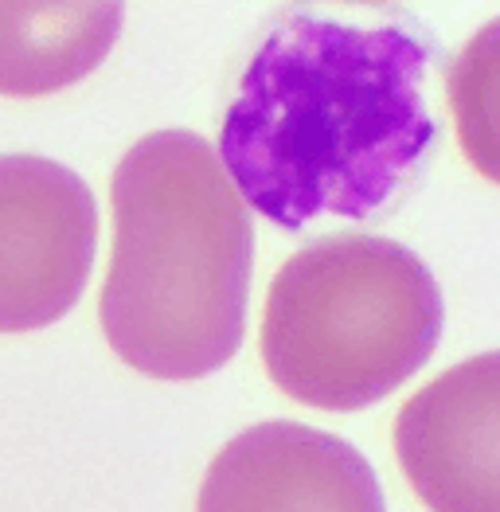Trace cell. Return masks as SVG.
I'll return each mask as SVG.
<instances>
[{
  "label": "cell",
  "instance_id": "5",
  "mask_svg": "<svg viewBox=\"0 0 500 512\" xmlns=\"http://www.w3.org/2000/svg\"><path fill=\"white\" fill-rule=\"evenodd\" d=\"M395 454L430 512H500V352L415 391L395 419Z\"/></svg>",
  "mask_w": 500,
  "mask_h": 512
},
{
  "label": "cell",
  "instance_id": "7",
  "mask_svg": "<svg viewBox=\"0 0 500 512\" xmlns=\"http://www.w3.org/2000/svg\"><path fill=\"white\" fill-rule=\"evenodd\" d=\"M122 24L125 0H0V94L43 98L83 83Z\"/></svg>",
  "mask_w": 500,
  "mask_h": 512
},
{
  "label": "cell",
  "instance_id": "1",
  "mask_svg": "<svg viewBox=\"0 0 500 512\" xmlns=\"http://www.w3.org/2000/svg\"><path fill=\"white\" fill-rule=\"evenodd\" d=\"M426 47L407 28H352L286 16L243 71L223 118L219 161L282 231L321 215L372 219L434 145L422 94Z\"/></svg>",
  "mask_w": 500,
  "mask_h": 512
},
{
  "label": "cell",
  "instance_id": "4",
  "mask_svg": "<svg viewBox=\"0 0 500 512\" xmlns=\"http://www.w3.org/2000/svg\"><path fill=\"white\" fill-rule=\"evenodd\" d=\"M98 204L79 172L47 157H0V333L47 329L83 298Z\"/></svg>",
  "mask_w": 500,
  "mask_h": 512
},
{
  "label": "cell",
  "instance_id": "6",
  "mask_svg": "<svg viewBox=\"0 0 500 512\" xmlns=\"http://www.w3.org/2000/svg\"><path fill=\"white\" fill-rule=\"evenodd\" d=\"M196 512H387L368 458L329 430L258 423L204 473Z\"/></svg>",
  "mask_w": 500,
  "mask_h": 512
},
{
  "label": "cell",
  "instance_id": "8",
  "mask_svg": "<svg viewBox=\"0 0 500 512\" xmlns=\"http://www.w3.org/2000/svg\"><path fill=\"white\" fill-rule=\"evenodd\" d=\"M446 94L465 161L500 184V16L461 47L446 71Z\"/></svg>",
  "mask_w": 500,
  "mask_h": 512
},
{
  "label": "cell",
  "instance_id": "9",
  "mask_svg": "<svg viewBox=\"0 0 500 512\" xmlns=\"http://www.w3.org/2000/svg\"><path fill=\"white\" fill-rule=\"evenodd\" d=\"M364 4H383V0H364Z\"/></svg>",
  "mask_w": 500,
  "mask_h": 512
},
{
  "label": "cell",
  "instance_id": "3",
  "mask_svg": "<svg viewBox=\"0 0 500 512\" xmlns=\"http://www.w3.org/2000/svg\"><path fill=\"white\" fill-rule=\"evenodd\" d=\"M442 317V290L415 251L379 235H333L274 274L262 364L305 407L360 411L434 356Z\"/></svg>",
  "mask_w": 500,
  "mask_h": 512
},
{
  "label": "cell",
  "instance_id": "2",
  "mask_svg": "<svg viewBox=\"0 0 500 512\" xmlns=\"http://www.w3.org/2000/svg\"><path fill=\"white\" fill-rule=\"evenodd\" d=\"M250 208L200 133L141 137L114 169V258L98 301L110 348L141 376L200 380L247 333Z\"/></svg>",
  "mask_w": 500,
  "mask_h": 512
}]
</instances>
